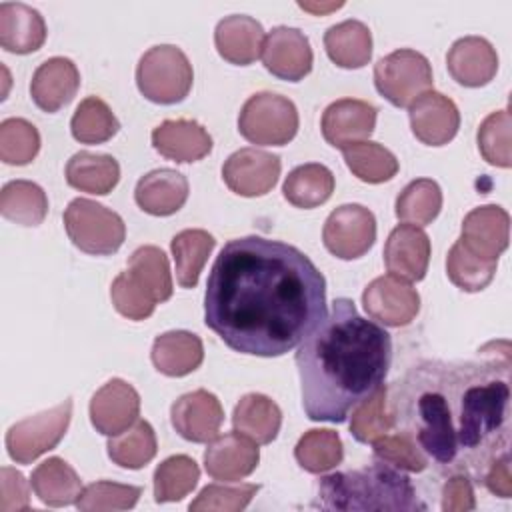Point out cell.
I'll list each match as a JSON object with an SVG mask.
<instances>
[{
    "label": "cell",
    "mask_w": 512,
    "mask_h": 512,
    "mask_svg": "<svg viewBox=\"0 0 512 512\" xmlns=\"http://www.w3.org/2000/svg\"><path fill=\"white\" fill-rule=\"evenodd\" d=\"M150 358L160 374L180 378L202 364L204 346L202 340L188 330H170L156 336Z\"/></svg>",
    "instance_id": "cell-27"
},
{
    "label": "cell",
    "mask_w": 512,
    "mask_h": 512,
    "mask_svg": "<svg viewBox=\"0 0 512 512\" xmlns=\"http://www.w3.org/2000/svg\"><path fill=\"white\" fill-rule=\"evenodd\" d=\"M482 482L486 484V488L500 496V498H510L512 496V472H510V452L500 454L498 458H494L490 462V466L486 468Z\"/></svg>",
    "instance_id": "cell-52"
},
{
    "label": "cell",
    "mask_w": 512,
    "mask_h": 512,
    "mask_svg": "<svg viewBox=\"0 0 512 512\" xmlns=\"http://www.w3.org/2000/svg\"><path fill=\"white\" fill-rule=\"evenodd\" d=\"M392 338L358 314L350 298H336L326 316L298 344L302 406L314 422L340 424L386 380Z\"/></svg>",
    "instance_id": "cell-3"
},
{
    "label": "cell",
    "mask_w": 512,
    "mask_h": 512,
    "mask_svg": "<svg viewBox=\"0 0 512 512\" xmlns=\"http://www.w3.org/2000/svg\"><path fill=\"white\" fill-rule=\"evenodd\" d=\"M152 146L174 162H198L212 150V136L196 120H164L152 130Z\"/></svg>",
    "instance_id": "cell-24"
},
{
    "label": "cell",
    "mask_w": 512,
    "mask_h": 512,
    "mask_svg": "<svg viewBox=\"0 0 512 512\" xmlns=\"http://www.w3.org/2000/svg\"><path fill=\"white\" fill-rule=\"evenodd\" d=\"M302 10H308L312 14H326L330 10H338L344 6V2H298Z\"/></svg>",
    "instance_id": "cell-53"
},
{
    "label": "cell",
    "mask_w": 512,
    "mask_h": 512,
    "mask_svg": "<svg viewBox=\"0 0 512 512\" xmlns=\"http://www.w3.org/2000/svg\"><path fill=\"white\" fill-rule=\"evenodd\" d=\"M326 280L296 246L264 236L224 244L208 274L206 326L232 350L282 356L326 316Z\"/></svg>",
    "instance_id": "cell-1"
},
{
    "label": "cell",
    "mask_w": 512,
    "mask_h": 512,
    "mask_svg": "<svg viewBox=\"0 0 512 512\" xmlns=\"http://www.w3.org/2000/svg\"><path fill=\"white\" fill-rule=\"evenodd\" d=\"M362 304L370 318L384 326L400 328L408 326L416 318L420 310V296L406 280L386 274L374 278L364 288Z\"/></svg>",
    "instance_id": "cell-11"
},
{
    "label": "cell",
    "mask_w": 512,
    "mask_h": 512,
    "mask_svg": "<svg viewBox=\"0 0 512 512\" xmlns=\"http://www.w3.org/2000/svg\"><path fill=\"white\" fill-rule=\"evenodd\" d=\"M30 486L42 504L54 508L76 504L82 492L80 476L66 460L58 456H52L36 466L30 476Z\"/></svg>",
    "instance_id": "cell-29"
},
{
    "label": "cell",
    "mask_w": 512,
    "mask_h": 512,
    "mask_svg": "<svg viewBox=\"0 0 512 512\" xmlns=\"http://www.w3.org/2000/svg\"><path fill=\"white\" fill-rule=\"evenodd\" d=\"M342 152H344V162L348 170L362 182H368V184L388 182L398 172L396 156L378 142H370V140L356 142L352 146H346Z\"/></svg>",
    "instance_id": "cell-37"
},
{
    "label": "cell",
    "mask_w": 512,
    "mask_h": 512,
    "mask_svg": "<svg viewBox=\"0 0 512 512\" xmlns=\"http://www.w3.org/2000/svg\"><path fill=\"white\" fill-rule=\"evenodd\" d=\"M498 262H486L468 252L460 240H456L446 256V274L454 286L464 292H480L484 290L494 274Z\"/></svg>",
    "instance_id": "cell-43"
},
{
    "label": "cell",
    "mask_w": 512,
    "mask_h": 512,
    "mask_svg": "<svg viewBox=\"0 0 512 512\" xmlns=\"http://www.w3.org/2000/svg\"><path fill=\"white\" fill-rule=\"evenodd\" d=\"M344 446L334 430H308L294 448L296 462L310 474H324L342 462Z\"/></svg>",
    "instance_id": "cell-41"
},
{
    "label": "cell",
    "mask_w": 512,
    "mask_h": 512,
    "mask_svg": "<svg viewBox=\"0 0 512 512\" xmlns=\"http://www.w3.org/2000/svg\"><path fill=\"white\" fill-rule=\"evenodd\" d=\"M118 130V118L98 96L84 98L70 120V132L82 144H102L116 136Z\"/></svg>",
    "instance_id": "cell-40"
},
{
    "label": "cell",
    "mask_w": 512,
    "mask_h": 512,
    "mask_svg": "<svg viewBox=\"0 0 512 512\" xmlns=\"http://www.w3.org/2000/svg\"><path fill=\"white\" fill-rule=\"evenodd\" d=\"M280 168V156L258 148H240L224 162L222 180L234 194L256 198L276 186Z\"/></svg>",
    "instance_id": "cell-12"
},
{
    "label": "cell",
    "mask_w": 512,
    "mask_h": 512,
    "mask_svg": "<svg viewBox=\"0 0 512 512\" xmlns=\"http://www.w3.org/2000/svg\"><path fill=\"white\" fill-rule=\"evenodd\" d=\"M440 208H442V190L430 178H418L406 184L394 204V212L398 220L412 226L430 224L440 214Z\"/></svg>",
    "instance_id": "cell-38"
},
{
    "label": "cell",
    "mask_w": 512,
    "mask_h": 512,
    "mask_svg": "<svg viewBox=\"0 0 512 512\" xmlns=\"http://www.w3.org/2000/svg\"><path fill=\"white\" fill-rule=\"evenodd\" d=\"M258 484H208L200 490V494L190 502L192 512L200 510H218V512H240L244 510L256 492Z\"/></svg>",
    "instance_id": "cell-47"
},
{
    "label": "cell",
    "mask_w": 512,
    "mask_h": 512,
    "mask_svg": "<svg viewBox=\"0 0 512 512\" xmlns=\"http://www.w3.org/2000/svg\"><path fill=\"white\" fill-rule=\"evenodd\" d=\"M324 246L340 260L364 256L376 240V218L362 204H342L332 210L322 230Z\"/></svg>",
    "instance_id": "cell-10"
},
{
    "label": "cell",
    "mask_w": 512,
    "mask_h": 512,
    "mask_svg": "<svg viewBox=\"0 0 512 512\" xmlns=\"http://www.w3.org/2000/svg\"><path fill=\"white\" fill-rule=\"evenodd\" d=\"M510 126H512V120L508 110H496L482 120L476 140H478V150L488 164L498 168L512 166Z\"/></svg>",
    "instance_id": "cell-45"
},
{
    "label": "cell",
    "mask_w": 512,
    "mask_h": 512,
    "mask_svg": "<svg viewBox=\"0 0 512 512\" xmlns=\"http://www.w3.org/2000/svg\"><path fill=\"white\" fill-rule=\"evenodd\" d=\"M110 298L114 308L128 320H146L154 314L156 308V302L148 292L142 290V286L128 274V270L114 278L110 286Z\"/></svg>",
    "instance_id": "cell-49"
},
{
    "label": "cell",
    "mask_w": 512,
    "mask_h": 512,
    "mask_svg": "<svg viewBox=\"0 0 512 512\" xmlns=\"http://www.w3.org/2000/svg\"><path fill=\"white\" fill-rule=\"evenodd\" d=\"M200 478V468L194 458L176 454L160 462L154 470V500L158 504L178 502L188 496Z\"/></svg>",
    "instance_id": "cell-39"
},
{
    "label": "cell",
    "mask_w": 512,
    "mask_h": 512,
    "mask_svg": "<svg viewBox=\"0 0 512 512\" xmlns=\"http://www.w3.org/2000/svg\"><path fill=\"white\" fill-rule=\"evenodd\" d=\"M376 116L378 110L364 100H336L322 114V136L330 146L344 150L346 146L364 142L372 136L376 128Z\"/></svg>",
    "instance_id": "cell-18"
},
{
    "label": "cell",
    "mask_w": 512,
    "mask_h": 512,
    "mask_svg": "<svg viewBox=\"0 0 512 512\" xmlns=\"http://www.w3.org/2000/svg\"><path fill=\"white\" fill-rule=\"evenodd\" d=\"M374 456L394 468L404 472H422L428 466V458L418 448V444L404 432L400 434H386L372 442Z\"/></svg>",
    "instance_id": "cell-48"
},
{
    "label": "cell",
    "mask_w": 512,
    "mask_h": 512,
    "mask_svg": "<svg viewBox=\"0 0 512 512\" xmlns=\"http://www.w3.org/2000/svg\"><path fill=\"white\" fill-rule=\"evenodd\" d=\"M478 362L428 360L392 388L390 414L442 472L482 478L510 446V344L492 342Z\"/></svg>",
    "instance_id": "cell-2"
},
{
    "label": "cell",
    "mask_w": 512,
    "mask_h": 512,
    "mask_svg": "<svg viewBox=\"0 0 512 512\" xmlns=\"http://www.w3.org/2000/svg\"><path fill=\"white\" fill-rule=\"evenodd\" d=\"M260 58L272 76L288 82H300L310 74L314 60L306 34L290 26H276L266 34Z\"/></svg>",
    "instance_id": "cell-13"
},
{
    "label": "cell",
    "mask_w": 512,
    "mask_h": 512,
    "mask_svg": "<svg viewBox=\"0 0 512 512\" xmlns=\"http://www.w3.org/2000/svg\"><path fill=\"white\" fill-rule=\"evenodd\" d=\"M142 496L140 486L120 484L110 480H100L82 488L76 508L82 512H100V510H128L134 508Z\"/></svg>",
    "instance_id": "cell-46"
},
{
    "label": "cell",
    "mask_w": 512,
    "mask_h": 512,
    "mask_svg": "<svg viewBox=\"0 0 512 512\" xmlns=\"http://www.w3.org/2000/svg\"><path fill=\"white\" fill-rule=\"evenodd\" d=\"M260 462L258 444L240 432L214 436L204 450V468L214 480L236 482L250 476Z\"/></svg>",
    "instance_id": "cell-19"
},
{
    "label": "cell",
    "mask_w": 512,
    "mask_h": 512,
    "mask_svg": "<svg viewBox=\"0 0 512 512\" xmlns=\"http://www.w3.org/2000/svg\"><path fill=\"white\" fill-rule=\"evenodd\" d=\"M412 134L428 146L448 144L460 128V112L456 104L436 92L428 90L408 106Z\"/></svg>",
    "instance_id": "cell-17"
},
{
    "label": "cell",
    "mask_w": 512,
    "mask_h": 512,
    "mask_svg": "<svg viewBox=\"0 0 512 512\" xmlns=\"http://www.w3.org/2000/svg\"><path fill=\"white\" fill-rule=\"evenodd\" d=\"M450 76L466 88L486 86L498 72L496 48L480 36L458 38L446 54Z\"/></svg>",
    "instance_id": "cell-21"
},
{
    "label": "cell",
    "mask_w": 512,
    "mask_h": 512,
    "mask_svg": "<svg viewBox=\"0 0 512 512\" xmlns=\"http://www.w3.org/2000/svg\"><path fill=\"white\" fill-rule=\"evenodd\" d=\"M140 414V394L122 378L108 380L90 400V422L96 432L116 436L128 430Z\"/></svg>",
    "instance_id": "cell-15"
},
{
    "label": "cell",
    "mask_w": 512,
    "mask_h": 512,
    "mask_svg": "<svg viewBox=\"0 0 512 512\" xmlns=\"http://www.w3.org/2000/svg\"><path fill=\"white\" fill-rule=\"evenodd\" d=\"M316 500L322 510H426L404 470L382 460L320 478Z\"/></svg>",
    "instance_id": "cell-4"
},
{
    "label": "cell",
    "mask_w": 512,
    "mask_h": 512,
    "mask_svg": "<svg viewBox=\"0 0 512 512\" xmlns=\"http://www.w3.org/2000/svg\"><path fill=\"white\" fill-rule=\"evenodd\" d=\"M46 40L42 14L22 2L0 4V44L12 54L36 52Z\"/></svg>",
    "instance_id": "cell-26"
},
{
    "label": "cell",
    "mask_w": 512,
    "mask_h": 512,
    "mask_svg": "<svg viewBox=\"0 0 512 512\" xmlns=\"http://www.w3.org/2000/svg\"><path fill=\"white\" fill-rule=\"evenodd\" d=\"M64 228L72 244L92 256L118 252L126 238V226L120 214L88 198H74L66 206Z\"/></svg>",
    "instance_id": "cell-6"
},
{
    "label": "cell",
    "mask_w": 512,
    "mask_h": 512,
    "mask_svg": "<svg viewBox=\"0 0 512 512\" xmlns=\"http://www.w3.org/2000/svg\"><path fill=\"white\" fill-rule=\"evenodd\" d=\"M240 134L258 146H284L298 132V110L286 96L258 92L250 96L238 116Z\"/></svg>",
    "instance_id": "cell-7"
},
{
    "label": "cell",
    "mask_w": 512,
    "mask_h": 512,
    "mask_svg": "<svg viewBox=\"0 0 512 512\" xmlns=\"http://www.w3.org/2000/svg\"><path fill=\"white\" fill-rule=\"evenodd\" d=\"M430 238L420 226L398 224L384 244V264L392 276L420 282L430 262Z\"/></svg>",
    "instance_id": "cell-20"
},
{
    "label": "cell",
    "mask_w": 512,
    "mask_h": 512,
    "mask_svg": "<svg viewBox=\"0 0 512 512\" xmlns=\"http://www.w3.org/2000/svg\"><path fill=\"white\" fill-rule=\"evenodd\" d=\"M120 180V164L110 154L76 152L66 164V182L88 194L104 196L116 188Z\"/></svg>",
    "instance_id": "cell-31"
},
{
    "label": "cell",
    "mask_w": 512,
    "mask_h": 512,
    "mask_svg": "<svg viewBox=\"0 0 512 512\" xmlns=\"http://www.w3.org/2000/svg\"><path fill=\"white\" fill-rule=\"evenodd\" d=\"M334 174L318 162L296 166L284 180L282 194L296 208H316L334 192Z\"/></svg>",
    "instance_id": "cell-32"
},
{
    "label": "cell",
    "mask_w": 512,
    "mask_h": 512,
    "mask_svg": "<svg viewBox=\"0 0 512 512\" xmlns=\"http://www.w3.org/2000/svg\"><path fill=\"white\" fill-rule=\"evenodd\" d=\"M394 428V418L388 410V388L382 384L374 394L354 406L350 418V434L362 442L372 444Z\"/></svg>",
    "instance_id": "cell-42"
},
{
    "label": "cell",
    "mask_w": 512,
    "mask_h": 512,
    "mask_svg": "<svg viewBox=\"0 0 512 512\" xmlns=\"http://www.w3.org/2000/svg\"><path fill=\"white\" fill-rule=\"evenodd\" d=\"M30 508V490L26 478L10 468H0V512H20Z\"/></svg>",
    "instance_id": "cell-50"
},
{
    "label": "cell",
    "mask_w": 512,
    "mask_h": 512,
    "mask_svg": "<svg viewBox=\"0 0 512 512\" xmlns=\"http://www.w3.org/2000/svg\"><path fill=\"white\" fill-rule=\"evenodd\" d=\"M108 456L114 464L128 470H138L146 466L158 450L154 428L146 420H136L128 430L110 436Z\"/></svg>",
    "instance_id": "cell-36"
},
{
    "label": "cell",
    "mask_w": 512,
    "mask_h": 512,
    "mask_svg": "<svg viewBox=\"0 0 512 512\" xmlns=\"http://www.w3.org/2000/svg\"><path fill=\"white\" fill-rule=\"evenodd\" d=\"M232 426L236 432L254 440L256 444H270L280 432L282 412L272 398L250 392L234 406Z\"/></svg>",
    "instance_id": "cell-28"
},
{
    "label": "cell",
    "mask_w": 512,
    "mask_h": 512,
    "mask_svg": "<svg viewBox=\"0 0 512 512\" xmlns=\"http://www.w3.org/2000/svg\"><path fill=\"white\" fill-rule=\"evenodd\" d=\"M174 430L188 442H210L218 436L224 422V408L220 400L208 390H194L182 394L170 408Z\"/></svg>",
    "instance_id": "cell-16"
},
{
    "label": "cell",
    "mask_w": 512,
    "mask_h": 512,
    "mask_svg": "<svg viewBox=\"0 0 512 512\" xmlns=\"http://www.w3.org/2000/svg\"><path fill=\"white\" fill-rule=\"evenodd\" d=\"M262 24L246 14L224 16L214 30V44L218 54L236 66H248L256 62L264 46Z\"/></svg>",
    "instance_id": "cell-23"
},
{
    "label": "cell",
    "mask_w": 512,
    "mask_h": 512,
    "mask_svg": "<svg viewBox=\"0 0 512 512\" xmlns=\"http://www.w3.org/2000/svg\"><path fill=\"white\" fill-rule=\"evenodd\" d=\"M40 150L36 126L24 118H6L0 124V160L10 166L30 164Z\"/></svg>",
    "instance_id": "cell-44"
},
{
    "label": "cell",
    "mask_w": 512,
    "mask_h": 512,
    "mask_svg": "<svg viewBox=\"0 0 512 512\" xmlns=\"http://www.w3.org/2000/svg\"><path fill=\"white\" fill-rule=\"evenodd\" d=\"M474 488L468 476L454 474L442 488V510L444 512H466L474 510Z\"/></svg>",
    "instance_id": "cell-51"
},
{
    "label": "cell",
    "mask_w": 512,
    "mask_h": 512,
    "mask_svg": "<svg viewBox=\"0 0 512 512\" xmlns=\"http://www.w3.org/2000/svg\"><path fill=\"white\" fill-rule=\"evenodd\" d=\"M214 246V236L200 228L182 230L172 238L170 250L174 256L176 280L182 288H194L198 284L200 272Z\"/></svg>",
    "instance_id": "cell-33"
},
{
    "label": "cell",
    "mask_w": 512,
    "mask_h": 512,
    "mask_svg": "<svg viewBox=\"0 0 512 512\" xmlns=\"http://www.w3.org/2000/svg\"><path fill=\"white\" fill-rule=\"evenodd\" d=\"M0 214L20 226H38L48 214V196L30 180L6 182L0 192Z\"/></svg>",
    "instance_id": "cell-34"
},
{
    "label": "cell",
    "mask_w": 512,
    "mask_h": 512,
    "mask_svg": "<svg viewBox=\"0 0 512 512\" xmlns=\"http://www.w3.org/2000/svg\"><path fill=\"white\" fill-rule=\"evenodd\" d=\"M194 82L188 56L174 44L148 48L136 66V86L154 104L182 102Z\"/></svg>",
    "instance_id": "cell-5"
},
{
    "label": "cell",
    "mask_w": 512,
    "mask_h": 512,
    "mask_svg": "<svg viewBox=\"0 0 512 512\" xmlns=\"http://www.w3.org/2000/svg\"><path fill=\"white\" fill-rule=\"evenodd\" d=\"M374 84L390 104L408 108L432 88V66L424 54L412 48H400L376 62Z\"/></svg>",
    "instance_id": "cell-8"
},
{
    "label": "cell",
    "mask_w": 512,
    "mask_h": 512,
    "mask_svg": "<svg viewBox=\"0 0 512 512\" xmlns=\"http://www.w3.org/2000/svg\"><path fill=\"white\" fill-rule=\"evenodd\" d=\"M80 88V72L70 58L52 56L44 60L30 82V96L34 104L52 114L66 106Z\"/></svg>",
    "instance_id": "cell-22"
},
{
    "label": "cell",
    "mask_w": 512,
    "mask_h": 512,
    "mask_svg": "<svg viewBox=\"0 0 512 512\" xmlns=\"http://www.w3.org/2000/svg\"><path fill=\"white\" fill-rule=\"evenodd\" d=\"M128 274L142 286L150 298L160 304L172 296V274L166 254L152 244L140 246L128 260Z\"/></svg>",
    "instance_id": "cell-35"
},
{
    "label": "cell",
    "mask_w": 512,
    "mask_h": 512,
    "mask_svg": "<svg viewBox=\"0 0 512 512\" xmlns=\"http://www.w3.org/2000/svg\"><path fill=\"white\" fill-rule=\"evenodd\" d=\"M324 48L336 66L362 68L372 58V32L360 20H344L326 30Z\"/></svg>",
    "instance_id": "cell-30"
},
{
    "label": "cell",
    "mask_w": 512,
    "mask_h": 512,
    "mask_svg": "<svg viewBox=\"0 0 512 512\" xmlns=\"http://www.w3.org/2000/svg\"><path fill=\"white\" fill-rule=\"evenodd\" d=\"M72 420V400L52 406L50 410L28 416L6 432L8 456L18 464H30L38 456L56 448Z\"/></svg>",
    "instance_id": "cell-9"
},
{
    "label": "cell",
    "mask_w": 512,
    "mask_h": 512,
    "mask_svg": "<svg viewBox=\"0 0 512 512\" xmlns=\"http://www.w3.org/2000/svg\"><path fill=\"white\" fill-rule=\"evenodd\" d=\"M188 180L172 168H156L144 174L134 188L136 204L152 216H170L188 200Z\"/></svg>",
    "instance_id": "cell-25"
},
{
    "label": "cell",
    "mask_w": 512,
    "mask_h": 512,
    "mask_svg": "<svg viewBox=\"0 0 512 512\" xmlns=\"http://www.w3.org/2000/svg\"><path fill=\"white\" fill-rule=\"evenodd\" d=\"M462 246L486 262H498L500 254L508 248L510 216L502 206L486 204L470 210L462 222L458 238Z\"/></svg>",
    "instance_id": "cell-14"
}]
</instances>
